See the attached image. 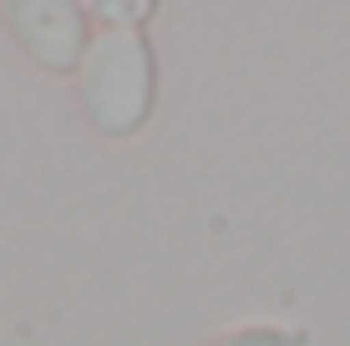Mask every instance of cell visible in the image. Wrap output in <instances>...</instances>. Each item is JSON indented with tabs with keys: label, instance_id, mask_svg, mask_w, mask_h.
<instances>
[{
	"label": "cell",
	"instance_id": "obj_1",
	"mask_svg": "<svg viewBox=\"0 0 350 346\" xmlns=\"http://www.w3.org/2000/svg\"><path fill=\"white\" fill-rule=\"evenodd\" d=\"M152 51L142 31H107L96 41V51L81 66V102H87V117L102 133L122 138L137 133L148 123L152 107Z\"/></svg>",
	"mask_w": 350,
	"mask_h": 346
},
{
	"label": "cell",
	"instance_id": "obj_2",
	"mask_svg": "<svg viewBox=\"0 0 350 346\" xmlns=\"http://www.w3.org/2000/svg\"><path fill=\"white\" fill-rule=\"evenodd\" d=\"M16 21V36L31 46V56L46 71H77L81 56V10L71 5H10L5 10Z\"/></svg>",
	"mask_w": 350,
	"mask_h": 346
},
{
	"label": "cell",
	"instance_id": "obj_3",
	"mask_svg": "<svg viewBox=\"0 0 350 346\" xmlns=\"http://www.w3.org/2000/svg\"><path fill=\"white\" fill-rule=\"evenodd\" d=\"M213 346H305V336L280 331V326H244V331H234V336H224Z\"/></svg>",
	"mask_w": 350,
	"mask_h": 346
}]
</instances>
